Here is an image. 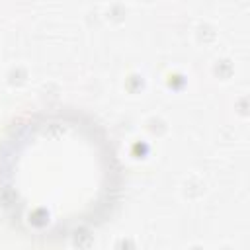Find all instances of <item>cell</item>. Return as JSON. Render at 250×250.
<instances>
[{
  "instance_id": "1",
  "label": "cell",
  "mask_w": 250,
  "mask_h": 250,
  "mask_svg": "<svg viewBox=\"0 0 250 250\" xmlns=\"http://www.w3.org/2000/svg\"><path fill=\"white\" fill-rule=\"evenodd\" d=\"M119 189L115 148L82 111H35L0 141V209L31 238L90 232L111 215Z\"/></svg>"
}]
</instances>
